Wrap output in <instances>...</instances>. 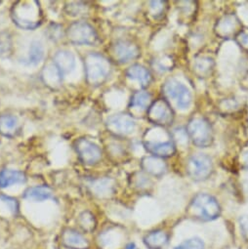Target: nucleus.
Listing matches in <instances>:
<instances>
[{
	"label": "nucleus",
	"instance_id": "24",
	"mask_svg": "<svg viewBox=\"0 0 248 249\" xmlns=\"http://www.w3.org/2000/svg\"><path fill=\"white\" fill-rule=\"evenodd\" d=\"M92 190L96 196L104 197L112 195L114 191L113 181L108 178H103L95 181L92 184Z\"/></svg>",
	"mask_w": 248,
	"mask_h": 249
},
{
	"label": "nucleus",
	"instance_id": "32",
	"mask_svg": "<svg viewBox=\"0 0 248 249\" xmlns=\"http://www.w3.org/2000/svg\"><path fill=\"white\" fill-rule=\"evenodd\" d=\"M150 4H151V11H152L153 15H156V16H159V13H161V11L164 8V6H163L164 2H162V1H153Z\"/></svg>",
	"mask_w": 248,
	"mask_h": 249
},
{
	"label": "nucleus",
	"instance_id": "15",
	"mask_svg": "<svg viewBox=\"0 0 248 249\" xmlns=\"http://www.w3.org/2000/svg\"><path fill=\"white\" fill-rule=\"evenodd\" d=\"M20 128L19 119L12 114L0 115V134L7 138L17 135Z\"/></svg>",
	"mask_w": 248,
	"mask_h": 249
},
{
	"label": "nucleus",
	"instance_id": "14",
	"mask_svg": "<svg viewBox=\"0 0 248 249\" xmlns=\"http://www.w3.org/2000/svg\"><path fill=\"white\" fill-rule=\"evenodd\" d=\"M63 243L71 249H87L89 246L88 240L83 234L75 230L68 229L62 234Z\"/></svg>",
	"mask_w": 248,
	"mask_h": 249
},
{
	"label": "nucleus",
	"instance_id": "2",
	"mask_svg": "<svg viewBox=\"0 0 248 249\" xmlns=\"http://www.w3.org/2000/svg\"><path fill=\"white\" fill-rule=\"evenodd\" d=\"M188 213L192 218L200 221H212L217 219L221 214V207L210 195L198 194L192 200Z\"/></svg>",
	"mask_w": 248,
	"mask_h": 249
},
{
	"label": "nucleus",
	"instance_id": "11",
	"mask_svg": "<svg viewBox=\"0 0 248 249\" xmlns=\"http://www.w3.org/2000/svg\"><path fill=\"white\" fill-rule=\"evenodd\" d=\"M111 54L116 62L124 64L137 59L140 56V49L131 41L119 40L112 45Z\"/></svg>",
	"mask_w": 248,
	"mask_h": 249
},
{
	"label": "nucleus",
	"instance_id": "28",
	"mask_svg": "<svg viewBox=\"0 0 248 249\" xmlns=\"http://www.w3.org/2000/svg\"><path fill=\"white\" fill-rule=\"evenodd\" d=\"M203 248H204V244L202 240L198 237L190 238L182 242L177 247H175V249H203Z\"/></svg>",
	"mask_w": 248,
	"mask_h": 249
},
{
	"label": "nucleus",
	"instance_id": "25",
	"mask_svg": "<svg viewBox=\"0 0 248 249\" xmlns=\"http://www.w3.org/2000/svg\"><path fill=\"white\" fill-rule=\"evenodd\" d=\"M150 103H151V95L145 91H138L134 93V95L132 96L130 107L134 109L145 110L147 107L151 106Z\"/></svg>",
	"mask_w": 248,
	"mask_h": 249
},
{
	"label": "nucleus",
	"instance_id": "5",
	"mask_svg": "<svg viewBox=\"0 0 248 249\" xmlns=\"http://www.w3.org/2000/svg\"><path fill=\"white\" fill-rule=\"evenodd\" d=\"M163 92L179 109H187L192 104V93L189 88L175 78L168 79L163 85Z\"/></svg>",
	"mask_w": 248,
	"mask_h": 249
},
{
	"label": "nucleus",
	"instance_id": "18",
	"mask_svg": "<svg viewBox=\"0 0 248 249\" xmlns=\"http://www.w3.org/2000/svg\"><path fill=\"white\" fill-rule=\"evenodd\" d=\"M125 74L129 79L138 81L142 87H147L152 80L149 71L141 65L131 66L127 69Z\"/></svg>",
	"mask_w": 248,
	"mask_h": 249
},
{
	"label": "nucleus",
	"instance_id": "17",
	"mask_svg": "<svg viewBox=\"0 0 248 249\" xmlns=\"http://www.w3.org/2000/svg\"><path fill=\"white\" fill-rule=\"evenodd\" d=\"M27 181L25 173L13 170V169H4L0 172V188L6 189L13 185L23 184Z\"/></svg>",
	"mask_w": 248,
	"mask_h": 249
},
{
	"label": "nucleus",
	"instance_id": "8",
	"mask_svg": "<svg viewBox=\"0 0 248 249\" xmlns=\"http://www.w3.org/2000/svg\"><path fill=\"white\" fill-rule=\"evenodd\" d=\"M148 118L157 125L169 126L174 119V112L169 102L165 99L154 102L148 108Z\"/></svg>",
	"mask_w": 248,
	"mask_h": 249
},
{
	"label": "nucleus",
	"instance_id": "23",
	"mask_svg": "<svg viewBox=\"0 0 248 249\" xmlns=\"http://www.w3.org/2000/svg\"><path fill=\"white\" fill-rule=\"evenodd\" d=\"M44 47L38 40H34L31 43L28 57L25 64L28 66H37L44 58Z\"/></svg>",
	"mask_w": 248,
	"mask_h": 249
},
{
	"label": "nucleus",
	"instance_id": "16",
	"mask_svg": "<svg viewBox=\"0 0 248 249\" xmlns=\"http://www.w3.org/2000/svg\"><path fill=\"white\" fill-rule=\"evenodd\" d=\"M141 165L145 172L156 177H159L163 175L167 170V166L162 160V159H159L157 157L144 158L142 160Z\"/></svg>",
	"mask_w": 248,
	"mask_h": 249
},
{
	"label": "nucleus",
	"instance_id": "7",
	"mask_svg": "<svg viewBox=\"0 0 248 249\" xmlns=\"http://www.w3.org/2000/svg\"><path fill=\"white\" fill-rule=\"evenodd\" d=\"M213 171L211 159L203 154H197L191 157L187 163V172L189 176L195 181L206 180Z\"/></svg>",
	"mask_w": 248,
	"mask_h": 249
},
{
	"label": "nucleus",
	"instance_id": "29",
	"mask_svg": "<svg viewBox=\"0 0 248 249\" xmlns=\"http://www.w3.org/2000/svg\"><path fill=\"white\" fill-rule=\"evenodd\" d=\"M62 30H63V27L60 26V25H57V24H52L49 26L48 28V36L50 39H52L53 41H57L59 39L62 38Z\"/></svg>",
	"mask_w": 248,
	"mask_h": 249
},
{
	"label": "nucleus",
	"instance_id": "27",
	"mask_svg": "<svg viewBox=\"0 0 248 249\" xmlns=\"http://www.w3.org/2000/svg\"><path fill=\"white\" fill-rule=\"evenodd\" d=\"M213 67V62L210 58L202 57L195 61V70L200 75H205L210 72Z\"/></svg>",
	"mask_w": 248,
	"mask_h": 249
},
{
	"label": "nucleus",
	"instance_id": "20",
	"mask_svg": "<svg viewBox=\"0 0 248 249\" xmlns=\"http://www.w3.org/2000/svg\"><path fill=\"white\" fill-rule=\"evenodd\" d=\"M168 234L160 230L151 231L144 237V242L150 249H162L168 242Z\"/></svg>",
	"mask_w": 248,
	"mask_h": 249
},
{
	"label": "nucleus",
	"instance_id": "33",
	"mask_svg": "<svg viewBox=\"0 0 248 249\" xmlns=\"http://www.w3.org/2000/svg\"><path fill=\"white\" fill-rule=\"evenodd\" d=\"M241 161H242L243 166L248 169V148H246V149L243 151L242 156H241Z\"/></svg>",
	"mask_w": 248,
	"mask_h": 249
},
{
	"label": "nucleus",
	"instance_id": "6",
	"mask_svg": "<svg viewBox=\"0 0 248 249\" xmlns=\"http://www.w3.org/2000/svg\"><path fill=\"white\" fill-rule=\"evenodd\" d=\"M67 37L76 45H95L98 41V35L94 28L86 22H74L67 30Z\"/></svg>",
	"mask_w": 248,
	"mask_h": 249
},
{
	"label": "nucleus",
	"instance_id": "30",
	"mask_svg": "<svg viewBox=\"0 0 248 249\" xmlns=\"http://www.w3.org/2000/svg\"><path fill=\"white\" fill-rule=\"evenodd\" d=\"M67 10L69 15L78 16L85 10V4L81 2H73L70 3V6H67Z\"/></svg>",
	"mask_w": 248,
	"mask_h": 249
},
{
	"label": "nucleus",
	"instance_id": "10",
	"mask_svg": "<svg viewBox=\"0 0 248 249\" xmlns=\"http://www.w3.org/2000/svg\"><path fill=\"white\" fill-rule=\"evenodd\" d=\"M74 148L80 160L87 165L96 164L102 159V151L99 146L88 139H78L74 143Z\"/></svg>",
	"mask_w": 248,
	"mask_h": 249
},
{
	"label": "nucleus",
	"instance_id": "1",
	"mask_svg": "<svg viewBox=\"0 0 248 249\" xmlns=\"http://www.w3.org/2000/svg\"><path fill=\"white\" fill-rule=\"evenodd\" d=\"M13 22L23 30H35L42 23V10L37 1H18L11 9Z\"/></svg>",
	"mask_w": 248,
	"mask_h": 249
},
{
	"label": "nucleus",
	"instance_id": "3",
	"mask_svg": "<svg viewBox=\"0 0 248 249\" xmlns=\"http://www.w3.org/2000/svg\"><path fill=\"white\" fill-rule=\"evenodd\" d=\"M85 74L89 84L98 86L103 84L111 70L109 61L101 54L90 53L84 59Z\"/></svg>",
	"mask_w": 248,
	"mask_h": 249
},
{
	"label": "nucleus",
	"instance_id": "13",
	"mask_svg": "<svg viewBox=\"0 0 248 249\" xmlns=\"http://www.w3.org/2000/svg\"><path fill=\"white\" fill-rule=\"evenodd\" d=\"M53 64L63 75L68 74L72 71L75 67V57L69 50H60L55 54Z\"/></svg>",
	"mask_w": 248,
	"mask_h": 249
},
{
	"label": "nucleus",
	"instance_id": "31",
	"mask_svg": "<svg viewBox=\"0 0 248 249\" xmlns=\"http://www.w3.org/2000/svg\"><path fill=\"white\" fill-rule=\"evenodd\" d=\"M236 39L243 48L248 50V31L239 32L236 36Z\"/></svg>",
	"mask_w": 248,
	"mask_h": 249
},
{
	"label": "nucleus",
	"instance_id": "34",
	"mask_svg": "<svg viewBox=\"0 0 248 249\" xmlns=\"http://www.w3.org/2000/svg\"><path fill=\"white\" fill-rule=\"evenodd\" d=\"M125 249H138V247L134 243H129L126 245Z\"/></svg>",
	"mask_w": 248,
	"mask_h": 249
},
{
	"label": "nucleus",
	"instance_id": "21",
	"mask_svg": "<svg viewBox=\"0 0 248 249\" xmlns=\"http://www.w3.org/2000/svg\"><path fill=\"white\" fill-rule=\"evenodd\" d=\"M24 198L34 201H44L50 199L53 196V192L49 187L36 186L26 190L24 193Z\"/></svg>",
	"mask_w": 248,
	"mask_h": 249
},
{
	"label": "nucleus",
	"instance_id": "12",
	"mask_svg": "<svg viewBox=\"0 0 248 249\" xmlns=\"http://www.w3.org/2000/svg\"><path fill=\"white\" fill-rule=\"evenodd\" d=\"M145 149L152 154L154 157L159 159H166L174 156L176 153V147L173 142H153V141H145L144 142Z\"/></svg>",
	"mask_w": 248,
	"mask_h": 249
},
{
	"label": "nucleus",
	"instance_id": "35",
	"mask_svg": "<svg viewBox=\"0 0 248 249\" xmlns=\"http://www.w3.org/2000/svg\"><path fill=\"white\" fill-rule=\"evenodd\" d=\"M244 194H245V196H247V198H248V185H246V186H245Z\"/></svg>",
	"mask_w": 248,
	"mask_h": 249
},
{
	"label": "nucleus",
	"instance_id": "26",
	"mask_svg": "<svg viewBox=\"0 0 248 249\" xmlns=\"http://www.w3.org/2000/svg\"><path fill=\"white\" fill-rule=\"evenodd\" d=\"M78 224L84 231H92L96 227V220L90 212L84 211L79 215Z\"/></svg>",
	"mask_w": 248,
	"mask_h": 249
},
{
	"label": "nucleus",
	"instance_id": "19",
	"mask_svg": "<svg viewBox=\"0 0 248 249\" xmlns=\"http://www.w3.org/2000/svg\"><path fill=\"white\" fill-rule=\"evenodd\" d=\"M239 26L238 20L233 15L225 16L217 25V32L223 37H229L237 32Z\"/></svg>",
	"mask_w": 248,
	"mask_h": 249
},
{
	"label": "nucleus",
	"instance_id": "22",
	"mask_svg": "<svg viewBox=\"0 0 248 249\" xmlns=\"http://www.w3.org/2000/svg\"><path fill=\"white\" fill-rule=\"evenodd\" d=\"M42 80L43 82L52 88L58 87L62 83V76L63 74L59 71V70L56 68L54 64L48 65L44 68L42 71Z\"/></svg>",
	"mask_w": 248,
	"mask_h": 249
},
{
	"label": "nucleus",
	"instance_id": "4",
	"mask_svg": "<svg viewBox=\"0 0 248 249\" xmlns=\"http://www.w3.org/2000/svg\"><path fill=\"white\" fill-rule=\"evenodd\" d=\"M187 134L198 148H207L213 142V132L209 122L204 118L192 119L187 127Z\"/></svg>",
	"mask_w": 248,
	"mask_h": 249
},
{
	"label": "nucleus",
	"instance_id": "9",
	"mask_svg": "<svg viewBox=\"0 0 248 249\" xmlns=\"http://www.w3.org/2000/svg\"><path fill=\"white\" fill-rule=\"evenodd\" d=\"M106 128L110 133L116 136H126L134 132L136 122L134 118L127 113H118L106 119Z\"/></svg>",
	"mask_w": 248,
	"mask_h": 249
}]
</instances>
